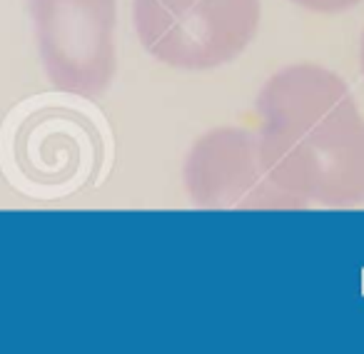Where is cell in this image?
<instances>
[{
	"label": "cell",
	"mask_w": 364,
	"mask_h": 354,
	"mask_svg": "<svg viewBox=\"0 0 364 354\" xmlns=\"http://www.w3.org/2000/svg\"><path fill=\"white\" fill-rule=\"evenodd\" d=\"M257 140L269 177L302 205H364V115L334 70L274 73L257 95Z\"/></svg>",
	"instance_id": "obj_1"
},
{
	"label": "cell",
	"mask_w": 364,
	"mask_h": 354,
	"mask_svg": "<svg viewBox=\"0 0 364 354\" xmlns=\"http://www.w3.org/2000/svg\"><path fill=\"white\" fill-rule=\"evenodd\" d=\"M259 0H132L140 45L175 70H215L257 36Z\"/></svg>",
	"instance_id": "obj_2"
},
{
	"label": "cell",
	"mask_w": 364,
	"mask_h": 354,
	"mask_svg": "<svg viewBox=\"0 0 364 354\" xmlns=\"http://www.w3.org/2000/svg\"><path fill=\"white\" fill-rule=\"evenodd\" d=\"M41 60L60 92L97 97L117 70V0H31Z\"/></svg>",
	"instance_id": "obj_3"
},
{
	"label": "cell",
	"mask_w": 364,
	"mask_h": 354,
	"mask_svg": "<svg viewBox=\"0 0 364 354\" xmlns=\"http://www.w3.org/2000/svg\"><path fill=\"white\" fill-rule=\"evenodd\" d=\"M185 190L205 210L304 208L269 177L257 135L232 125L213 127L195 140L185 160Z\"/></svg>",
	"instance_id": "obj_4"
},
{
	"label": "cell",
	"mask_w": 364,
	"mask_h": 354,
	"mask_svg": "<svg viewBox=\"0 0 364 354\" xmlns=\"http://www.w3.org/2000/svg\"><path fill=\"white\" fill-rule=\"evenodd\" d=\"M294 6L304 8L309 13H322V16H332V13H344L357 8L364 0H289Z\"/></svg>",
	"instance_id": "obj_5"
},
{
	"label": "cell",
	"mask_w": 364,
	"mask_h": 354,
	"mask_svg": "<svg viewBox=\"0 0 364 354\" xmlns=\"http://www.w3.org/2000/svg\"><path fill=\"white\" fill-rule=\"evenodd\" d=\"M359 65H362V75H364V33H362V45H359Z\"/></svg>",
	"instance_id": "obj_6"
}]
</instances>
